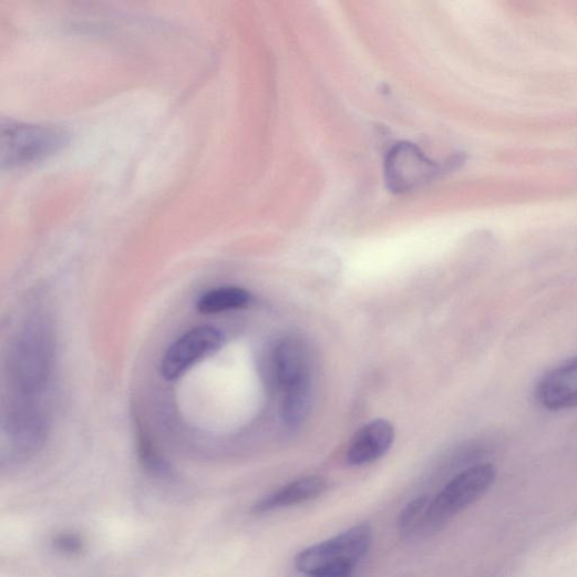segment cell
Masks as SVG:
<instances>
[{
    "mask_svg": "<svg viewBox=\"0 0 577 577\" xmlns=\"http://www.w3.org/2000/svg\"><path fill=\"white\" fill-rule=\"evenodd\" d=\"M69 143V135L56 126L2 121L0 125V164L20 168L54 155Z\"/></svg>",
    "mask_w": 577,
    "mask_h": 577,
    "instance_id": "cell-1",
    "label": "cell"
},
{
    "mask_svg": "<svg viewBox=\"0 0 577 577\" xmlns=\"http://www.w3.org/2000/svg\"><path fill=\"white\" fill-rule=\"evenodd\" d=\"M372 543L368 524L353 526L342 534L301 550L295 558L298 571L311 577L353 571L367 556Z\"/></svg>",
    "mask_w": 577,
    "mask_h": 577,
    "instance_id": "cell-2",
    "label": "cell"
},
{
    "mask_svg": "<svg viewBox=\"0 0 577 577\" xmlns=\"http://www.w3.org/2000/svg\"><path fill=\"white\" fill-rule=\"evenodd\" d=\"M496 471L491 464L473 466L453 481L430 501L424 529L437 530L462 511L478 501L494 484Z\"/></svg>",
    "mask_w": 577,
    "mask_h": 577,
    "instance_id": "cell-3",
    "label": "cell"
},
{
    "mask_svg": "<svg viewBox=\"0 0 577 577\" xmlns=\"http://www.w3.org/2000/svg\"><path fill=\"white\" fill-rule=\"evenodd\" d=\"M442 167L413 144L394 146L384 161V179L394 194H408L433 181Z\"/></svg>",
    "mask_w": 577,
    "mask_h": 577,
    "instance_id": "cell-4",
    "label": "cell"
},
{
    "mask_svg": "<svg viewBox=\"0 0 577 577\" xmlns=\"http://www.w3.org/2000/svg\"><path fill=\"white\" fill-rule=\"evenodd\" d=\"M224 343V336L210 327L195 328L178 338L165 352L161 373L166 380H175L203 358L216 352Z\"/></svg>",
    "mask_w": 577,
    "mask_h": 577,
    "instance_id": "cell-5",
    "label": "cell"
},
{
    "mask_svg": "<svg viewBox=\"0 0 577 577\" xmlns=\"http://www.w3.org/2000/svg\"><path fill=\"white\" fill-rule=\"evenodd\" d=\"M536 398L549 411L577 408V357L546 373L537 384Z\"/></svg>",
    "mask_w": 577,
    "mask_h": 577,
    "instance_id": "cell-6",
    "label": "cell"
},
{
    "mask_svg": "<svg viewBox=\"0 0 577 577\" xmlns=\"http://www.w3.org/2000/svg\"><path fill=\"white\" fill-rule=\"evenodd\" d=\"M394 426L387 420H373L353 437L347 453L350 466H364L387 455L394 443Z\"/></svg>",
    "mask_w": 577,
    "mask_h": 577,
    "instance_id": "cell-7",
    "label": "cell"
},
{
    "mask_svg": "<svg viewBox=\"0 0 577 577\" xmlns=\"http://www.w3.org/2000/svg\"><path fill=\"white\" fill-rule=\"evenodd\" d=\"M328 487V482L323 477H303L256 502L251 511L256 515H265L275 509L306 503L323 495Z\"/></svg>",
    "mask_w": 577,
    "mask_h": 577,
    "instance_id": "cell-8",
    "label": "cell"
},
{
    "mask_svg": "<svg viewBox=\"0 0 577 577\" xmlns=\"http://www.w3.org/2000/svg\"><path fill=\"white\" fill-rule=\"evenodd\" d=\"M276 374L282 389L310 378L308 351L298 339H286L275 352Z\"/></svg>",
    "mask_w": 577,
    "mask_h": 577,
    "instance_id": "cell-9",
    "label": "cell"
},
{
    "mask_svg": "<svg viewBox=\"0 0 577 577\" xmlns=\"http://www.w3.org/2000/svg\"><path fill=\"white\" fill-rule=\"evenodd\" d=\"M281 415L288 426H298L306 421L311 408V380L306 379L284 390Z\"/></svg>",
    "mask_w": 577,
    "mask_h": 577,
    "instance_id": "cell-10",
    "label": "cell"
},
{
    "mask_svg": "<svg viewBox=\"0 0 577 577\" xmlns=\"http://www.w3.org/2000/svg\"><path fill=\"white\" fill-rule=\"evenodd\" d=\"M250 293L239 287H223L204 293L197 301V308L203 313H219L246 307Z\"/></svg>",
    "mask_w": 577,
    "mask_h": 577,
    "instance_id": "cell-11",
    "label": "cell"
},
{
    "mask_svg": "<svg viewBox=\"0 0 577 577\" xmlns=\"http://www.w3.org/2000/svg\"><path fill=\"white\" fill-rule=\"evenodd\" d=\"M430 501L427 496H419L403 508L398 522L401 538H411L424 528V519Z\"/></svg>",
    "mask_w": 577,
    "mask_h": 577,
    "instance_id": "cell-12",
    "label": "cell"
},
{
    "mask_svg": "<svg viewBox=\"0 0 577 577\" xmlns=\"http://www.w3.org/2000/svg\"><path fill=\"white\" fill-rule=\"evenodd\" d=\"M53 548L61 554L79 555L84 549V542L75 534H60L53 538Z\"/></svg>",
    "mask_w": 577,
    "mask_h": 577,
    "instance_id": "cell-13",
    "label": "cell"
},
{
    "mask_svg": "<svg viewBox=\"0 0 577 577\" xmlns=\"http://www.w3.org/2000/svg\"><path fill=\"white\" fill-rule=\"evenodd\" d=\"M353 571H338V573H331L326 575H320L316 577H352Z\"/></svg>",
    "mask_w": 577,
    "mask_h": 577,
    "instance_id": "cell-14",
    "label": "cell"
}]
</instances>
